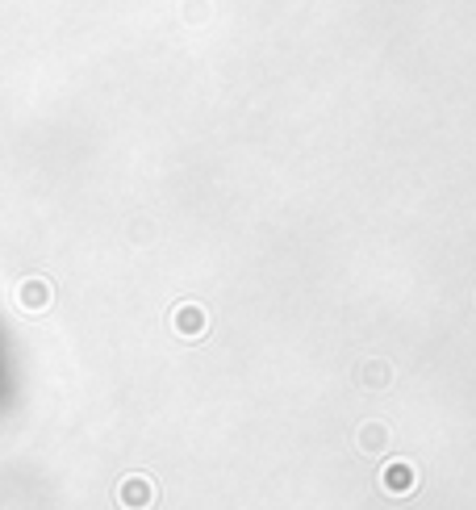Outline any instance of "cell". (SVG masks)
Instances as JSON below:
<instances>
[{
    "label": "cell",
    "mask_w": 476,
    "mask_h": 510,
    "mask_svg": "<svg viewBox=\"0 0 476 510\" xmlns=\"http://www.w3.org/2000/svg\"><path fill=\"white\" fill-rule=\"evenodd\" d=\"M117 502H122L125 510H147L151 502H155V486H151L143 473L125 477L122 486H117Z\"/></svg>",
    "instance_id": "6da1fadb"
},
{
    "label": "cell",
    "mask_w": 476,
    "mask_h": 510,
    "mask_svg": "<svg viewBox=\"0 0 476 510\" xmlns=\"http://www.w3.org/2000/svg\"><path fill=\"white\" fill-rule=\"evenodd\" d=\"M17 305H22L25 314H42L50 305V280L47 277H30L17 285Z\"/></svg>",
    "instance_id": "7a4b0ae2"
},
{
    "label": "cell",
    "mask_w": 476,
    "mask_h": 510,
    "mask_svg": "<svg viewBox=\"0 0 476 510\" xmlns=\"http://www.w3.org/2000/svg\"><path fill=\"white\" fill-rule=\"evenodd\" d=\"M171 327L180 330L184 339H196L201 330H205V310L201 305H193V302H184L176 314H171Z\"/></svg>",
    "instance_id": "3957f363"
}]
</instances>
